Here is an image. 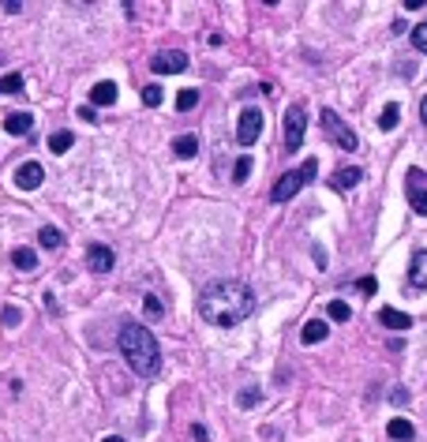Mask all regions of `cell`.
I'll return each mask as SVG.
<instances>
[{
  "mask_svg": "<svg viewBox=\"0 0 427 442\" xmlns=\"http://www.w3.org/2000/svg\"><path fill=\"white\" fill-rule=\"evenodd\" d=\"M12 266H15V270H23V274H34V270H38V255H34L31 247H15V251H12Z\"/></svg>",
  "mask_w": 427,
  "mask_h": 442,
  "instance_id": "obj_17",
  "label": "cell"
},
{
  "mask_svg": "<svg viewBox=\"0 0 427 442\" xmlns=\"http://www.w3.org/2000/svg\"><path fill=\"white\" fill-rule=\"evenodd\" d=\"M326 334H330V326L322 319H311V322H304V330H300V337H304V345H319V342H326Z\"/></svg>",
  "mask_w": 427,
  "mask_h": 442,
  "instance_id": "obj_15",
  "label": "cell"
},
{
  "mask_svg": "<svg viewBox=\"0 0 427 442\" xmlns=\"http://www.w3.org/2000/svg\"><path fill=\"white\" fill-rule=\"evenodd\" d=\"M304 132H308V113H304V105H289L285 109V150H300L304 143Z\"/></svg>",
  "mask_w": 427,
  "mask_h": 442,
  "instance_id": "obj_5",
  "label": "cell"
},
{
  "mask_svg": "<svg viewBox=\"0 0 427 442\" xmlns=\"http://www.w3.org/2000/svg\"><path fill=\"white\" fill-rule=\"evenodd\" d=\"M79 121H87V124H98V113H94V105H79Z\"/></svg>",
  "mask_w": 427,
  "mask_h": 442,
  "instance_id": "obj_31",
  "label": "cell"
},
{
  "mask_svg": "<svg viewBox=\"0 0 427 442\" xmlns=\"http://www.w3.org/2000/svg\"><path fill=\"white\" fill-rule=\"evenodd\" d=\"M4 132H8V135H31V132H34V116H31V113H8Z\"/></svg>",
  "mask_w": 427,
  "mask_h": 442,
  "instance_id": "obj_12",
  "label": "cell"
},
{
  "mask_svg": "<svg viewBox=\"0 0 427 442\" xmlns=\"http://www.w3.org/2000/svg\"><path fill=\"white\" fill-rule=\"evenodd\" d=\"M116 266V255L109 251L105 244H90L87 247V270H94V274H109Z\"/></svg>",
  "mask_w": 427,
  "mask_h": 442,
  "instance_id": "obj_9",
  "label": "cell"
},
{
  "mask_svg": "<svg viewBox=\"0 0 427 442\" xmlns=\"http://www.w3.org/2000/svg\"><path fill=\"white\" fill-rule=\"evenodd\" d=\"M191 439H195V442H207V427H202V423H195V427H191Z\"/></svg>",
  "mask_w": 427,
  "mask_h": 442,
  "instance_id": "obj_34",
  "label": "cell"
},
{
  "mask_svg": "<svg viewBox=\"0 0 427 442\" xmlns=\"http://www.w3.org/2000/svg\"><path fill=\"white\" fill-rule=\"evenodd\" d=\"M116 94H120L116 82L101 79V82H94V90H90V105H116Z\"/></svg>",
  "mask_w": 427,
  "mask_h": 442,
  "instance_id": "obj_11",
  "label": "cell"
},
{
  "mask_svg": "<svg viewBox=\"0 0 427 442\" xmlns=\"http://www.w3.org/2000/svg\"><path fill=\"white\" fill-rule=\"evenodd\" d=\"M397 116H401V105H397V101H390V105L383 109V116H378V127H383V132H394Z\"/></svg>",
  "mask_w": 427,
  "mask_h": 442,
  "instance_id": "obj_21",
  "label": "cell"
},
{
  "mask_svg": "<svg viewBox=\"0 0 427 442\" xmlns=\"http://www.w3.org/2000/svg\"><path fill=\"white\" fill-rule=\"evenodd\" d=\"M386 435L390 439H412L416 435V427H412V423H408V420H390V427H386Z\"/></svg>",
  "mask_w": 427,
  "mask_h": 442,
  "instance_id": "obj_22",
  "label": "cell"
},
{
  "mask_svg": "<svg viewBox=\"0 0 427 442\" xmlns=\"http://www.w3.org/2000/svg\"><path fill=\"white\" fill-rule=\"evenodd\" d=\"M173 154H176L180 161L195 158V154H199V139H195V135H180V139L173 143Z\"/></svg>",
  "mask_w": 427,
  "mask_h": 442,
  "instance_id": "obj_18",
  "label": "cell"
},
{
  "mask_svg": "<svg viewBox=\"0 0 427 442\" xmlns=\"http://www.w3.org/2000/svg\"><path fill=\"white\" fill-rule=\"evenodd\" d=\"M116 345H120V356L128 360V367L139 375V379H154L157 367H162V345L143 322H124L116 334Z\"/></svg>",
  "mask_w": 427,
  "mask_h": 442,
  "instance_id": "obj_2",
  "label": "cell"
},
{
  "mask_svg": "<svg viewBox=\"0 0 427 442\" xmlns=\"http://www.w3.org/2000/svg\"><path fill=\"white\" fill-rule=\"evenodd\" d=\"M420 180H424L420 169H408V184H405V188H408V202H412L416 214H427V188Z\"/></svg>",
  "mask_w": 427,
  "mask_h": 442,
  "instance_id": "obj_10",
  "label": "cell"
},
{
  "mask_svg": "<svg viewBox=\"0 0 427 442\" xmlns=\"http://www.w3.org/2000/svg\"><path fill=\"white\" fill-rule=\"evenodd\" d=\"M356 289H360V292H371V297H375L378 281H375V278H360V281H356Z\"/></svg>",
  "mask_w": 427,
  "mask_h": 442,
  "instance_id": "obj_33",
  "label": "cell"
},
{
  "mask_svg": "<svg viewBox=\"0 0 427 442\" xmlns=\"http://www.w3.org/2000/svg\"><path fill=\"white\" fill-rule=\"evenodd\" d=\"M236 401L244 405V409H252V405H259V401H263V394H259V390H244V394H240Z\"/></svg>",
  "mask_w": 427,
  "mask_h": 442,
  "instance_id": "obj_30",
  "label": "cell"
},
{
  "mask_svg": "<svg viewBox=\"0 0 427 442\" xmlns=\"http://www.w3.org/2000/svg\"><path fill=\"white\" fill-rule=\"evenodd\" d=\"M101 442H124V439H120V435H109V439H101Z\"/></svg>",
  "mask_w": 427,
  "mask_h": 442,
  "instance_id": "obj_37",
  "label": "cell"
},
{
  "mask_svg": "<svg viewBox=\"0 0 427 442\" xmlns=\"http://www.w3.org/2000/svg\"><path fill=\"white\" fill-rule=\"evenodd\" d=\"M0 94H23V76L19 71H8V76L0 79Z\"/></svg>",
  "mask_w": 427,
  "mask_h": 442,
  "instance_id": "obj_24",
  "label": "cell"
},
{
  "mask_svg": "<svg viewBox=\"0 0 427 442\" xmlns=\"http://www.w3.org/2000/svg\"><path fill=\"white\" fill-rule=\"evenodd\" d=\"M150 68L157 71V76H176V71L188 68V57H184L180 49H162V53L150 60Z\"/></svg>",
  "mask_w": 427,
  "mask_h": 442,
  "instance_id": "obj_7",
  "label": "cell"
},
{
  "mask_svg": "<svg viewBox=\"0 0 427 442\" xmlns=\"http://www.w3.org/2000/svg\"><path fill=\"white\" fill-rule=\"evenodd\" d=\"M143 315H146V319H150V322H157V319H162V315H165V308H162V300H157V297H143Z\"/></svg>",
  "mask_w": 427,
  "mask_h": 442,
  "instance_id": "obj_25",
  "label": "cell"
},
{
  "mask_svg": "<svg viewBox=\"0 0 427 442\" xmlns=\"http://www.w3.org/2000/svg\"><path fill=\"white\" fill-rule=\"evenodd\" d=\"M315 173H319V161H315V158H308V161L300 165V169L285 173V177L274 184V188H270V199H274V202H289V199L296 195V191L304 188V184H308V180H315Z\"/></svg>",
  "mask_w": 427,
  "mask_h": 442,
  "instance_id": "obj_3",
  "label": "cell"
},
{
  "mask_svg": "<svg viewBox=\"0 0 427 442\" xmlns=\"http://www.w3.org/2000/svg\"><path fill=\"white\" fill-rule=\"evenodd\" d=\"M255 311V292L247 289L244 281L236 278H221V281H210L199 297V315L210 322V326H236L244 322L247 315Z\"/></svg>",
  "mask_w": 427,
  "mask_h": 442,
  "instance_id": "obj_1",
  "label": "cell"
},
{
  "mask_svg": "<svg viewBox=\"0 0 427 442\" xmlns=\"http://www.w3.org/2000/svg\"><path fill=\"white\" fill-rule=\"evenodd\" d=\"M195 105H199V90H195V87H188V90L176 94V109H180V113H191Z\"/></svg>",
  "mask_w": 427,
  "mask_h": 442,
  "instance_id": "obj_23",
  "label": "cell"
},
{
  "mask_svg": "<svg viewBox=\"0 0 427 442\" xmlns=\"http://www.w3.org/2000/svg\"><path fill=\"white\" fill-rule=\"evenodd\" d=\"M330 319L333 322H349L352 319V308H349L345 300H330Z\"/></svg>",
  "mask_w": 427,
  "mask_h": 442,
  "instance_id": "obj_27",
  "label": "cell"
},
{
  "mask_svg": "<svg viewBox=\"0 0 427 442\" xmlns=\"http://www.w3.org/2000/svg\"><path fill=\"white\" fill-rule=\"evenodd\" d=\"M143 105H146V109H157V105H162V87H157V82H146V87H143Z\"/></svg>",
  "mask_w": 427,
  "mask_h": 442,
  "instance_id": "obj_26",
  "label": "cell"
},
{
  "mask_svg": "<svg viewBox=\"0 0 427 442\" xmlns=\"http://www.w3.org/2000/svg\"><path fill=\"white\" fill-rule=\"evenodd\" d=\"M420 121L427 124V94H424V101H420Z\"/></svg>",
  "mask_w": 427,
  "mask_h": 442,
  "instance_id": "obj_36",
  "label": "cell"
},
{
  "mask_svg": "<svg viewBox=\"0 0 427 442\" xmlns=\"http://www.w3.org/2000/svg\"><path fill=\"white\" fill-rule=\"evenodd\" d=\"M247 177H252V158L244 154V158H236V165H233V180L240 184V180H247Z\"/></svg>",
  "mask_w": 427,
  "mask_h": 442,
  "instance_id": "obj_28",
  "label": "cell"
},
{
  "mask_svg": "<svg viewBox=\"0 0 427 442\" xmlns=\"http://www.w3.org/2000/svg\"><path fill=\"white\" fill-rule=\"evenodd\" d=\"M322 132H326L330 139L341 146V150H356V146H360L356 132H352V127H349L345 121H341V116L333 113V109H322Z\"/></svg>",
  "mask_w": 427,
  "mask_h": 442,
  "instance_id": "obj_4",
  "label": "cell"
},
{
  "mask_svg": "<svg viewBox=\"0 0 427 442\" xmlns=\"http://www.w3.org/2000/svg\"><path fill=\"white\" fill-rule=\"evenodd\" d=\"M38 244H42V247H49V251H57V247H64V233H60V229H53V225H42Z\"/></svg>",
  "mask_w": 427,
  "mask_h": 442,
  "instance_id": "obj_19",
  "label": "cell"
},
{
  "mask_svg": "<svg viewBox=\"0 0 427 442\" xmlns=\"http://www.w3.org/2000/svg\"><path fill=\"white\" fill-rule=\"evenodd\" d=\"M263 135V113L259 109H244L236 121V143L240 146H255V139Z\"/></svg>",
  "mask_w": 427,
  "mask_h": 442,
  "instance_id": "obj_6",
  "label": "cell"
},
{
  "mask_svg": "<svg viewBox=\"0 0 427 442\" xmlns=\"http://www.w3.org/2000/svg\"><path fill=\"white\" fill-rule=\"evenodd\" d=\"M42 180H45L42 161H23L19 169H15V188H19V191H34V188H42Z\"/></svg>",
  "mask_w": 427,
  "mask_h": 442,
  "instance_id": "obj_8",
  "label": "cell"
},
{
  "mask_svg": "<svg viewBox=\"0 0 427 442\" xmlns=\"http://www.w3.org/2000/svg\"><path fill=\"white\" fill-rule=\"evenodd\" d=\"M408 281L416 289H427V251H416L412 263H408Z\"/></svg>",
  "mask_w": 427,
  "mask_h": 442,
  "instance_id": "obj_13",
  "label": "cell"
},
{
  "mask_svg": "<svg viewBox=\"0 0 427 442\" xmlns=\"http://www.w3.org/2000/svg\"><path fill=\"white\" fill-rule=\"evenodd\" d=\"M412 45L420 53H427V23H420V26H412Z\"/></svg>",
  "mask_w": 427,
  "mask_h": 442,
  "instance_id": "obj_29",
  "label": "cell"
},
{
  "mask_svg": "<svg viewBox=\"0 0 427 442\" xmlns=\"http://www.w3.org/2000/svg\"><path fill=\"white\" fill-rule=\"evenodd\" d=\"M390 401H394V405H405V401H408V390H397V394H394V398H390Z\"/></svg>",
  "mask_w": 427,
  "mask_h": 442,
  "instance_id": "obj_35",
  "label": "cell"
},
{
  "mask_svg": "<svg viewBox=\"0 0 427 442\" xmlns=\"http://www.w3.org/2000/svg\"><path fill=\"white\" fill-rule=\"evenodd\" d=\"M378 322L390 326V330H408V326H412V319H408L405 311H397V308H383V311H378Z\"/></svg>",
  "mask_w": 427,
  "mask_h": 442,
  "instance_id": "obj_16",
  "label": "cell"
},
{
  "mask_svg": "<svg viewBox=\"0 0 427 442\" xmlns=\"http://www.w3.org/2000/svg\"><path fill=\"white\" fill-rule=\"evenodd\" d=\"M19 308H4V326H19Z\"/></svg>",
  "mask_w": 427,
  "mask_h": 442,
  "instance_id": "obj_32",
  "label": "cell"
},
{
  "mask_svg": "<svg viewBox=\"0 0 427 442\" xmlns=\"http://www.w3.org/2000/svg\"><path fill=\"white\" fill-rule=\"evenodd\" d=\"M68 146H76V135H71V132H64V127H60V132L49 135V150L53 154H64Z\"/></svg>",
  "mask_w": 427,
  "mask_h": 442,
  "instance_id": "obj_20",
  "label": "cell"
},
{
  "mask_svg": "<svg viewBox=\"0 0 427 442\" xmlns=\"http://www.w3.org/2000/svg\"><path fill=\"white\" fill-rule=\"evenodd\" d=\"M360 180H364V169H356V165H349V169H338V173H333V188H338V191H349V188H356V184Z\"/></svg>",
  "mask_w": 427,
  "mask_h": 442,
  "instance_id": "obj_14",
  "label": "cell"
}]
</instances>
